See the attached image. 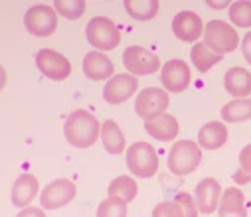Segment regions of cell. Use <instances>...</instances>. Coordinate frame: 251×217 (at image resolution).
Instances as JSON below:
<instances>
[{"mask_svg":"<svg viewBox=\"0 0 251 217\" xmlns=\"http://www.w3.org/2000/svg\"><path fill=\"white\" fill-rule=\"evenodd\" d=\"M64 134L72 146L89 148L97 142V138H101V124L97 122V119L89 111L77 109L68 117L66 126H64Z\"/></svg>","mask_w":251,"mask_h":217,"instance_id":"obj_1","label":"cell"},{"mask_svg":"<svg viewBox=\"0 0 251 217\" xmlns=\"http://www.w3.org/2000/svg\"><path fill=\"white\" fill-rule=\"evenodd\" d=\"M202 162L200 144L192 140H178L170 148L168 154V170L174 176H188L192 174Z\"/></svg>","mask_w":251,"mask_h":217,"instance_id":"obj_2","label":"cell"},{"mask_svg":"<svg viewBox=\"0 0 251 217\" xmlns=\"http://www.w3.org/2000/svg\"><path fill=\"white\" fill-rule=\"evenodd\" d=\"M204 44L214 53L224 55V53H231L239 46V36H237V30L233 26H229L227 22L212 20L206 24Z\"/></svg>","mask_w":251,"mask_h":217,"instance_id":"obj_3","label":"cell"},{"mask_svg":"<svg viewBox=\"0 0 251 217\" xmlns=\"http://www.w3.org/2000/svg\"><path fill=\"white\" fill-rule=\"evenodd\" d=\"M127 166L137 178H152L158 172V154L152 144L135 142L127 150Z\"/></svg>","mask_w":251,"mask_h":217,"instance_id":"obj_4","label":"cell"},{"mask_svg":"<svg viewBox=\"0 0 251 217\" xmlns=\"http://www.w3.org/2000/svg\"><path fill=\"white\" fill-rule=\"evenodd\" d=\"M85 36L89 40V44L93 48H97L99 51H109L115 49L121 44V32L115 26V22L111 18L105 16H95L89 20V24L85 26Z\"/></svg>","mask_w":251,"mask_h":217,"instance_id":"obj_5","label":"cell"},{"mask_svg":"<svg viewBox=\"0 0 251 217\" xmlns=\"http://www.w3.org/2000/svg\"><path fill=\"white\" fill-rule=\"evenodd\" d=\"M24 26L32 36L48 38L57 28V12L51 6L36 4L24 14Z\"/></svg>","mask_w":251,"mask_h":217,"instance_id":"obj_6","label":"cell"},{"mask_svg":"<svg viewBox=\"0 0 251 217\" xmlns=\"http://www.w3.org/2000/svg\"><path fill=\"white\" fill-rule=\"evenodd\" d=\"M123 63L131 75H152L160 69L158 55H154L152 51L139 48V46H131L125 49Z\"/></svg>","mask_w":251,"mask_h":217,"instance_id":"obj_7","label":"cell"},{"mask_svg":"<svg viewBox=\"0 0 251 217\" xmlns=\"http://www.w3.org/2000/svg\"><path fill=\"white\" fill-rule=\"evenodd\" d=\"M36 65L51 81H66L72 75V63L66 55L53 49H40L36 53Z\"/></svg>","mask_w":251,"mask_h":217,"instance_id":"obj_8","label":"cell"},{"mask_svg":"<svg viewBox=\"0 0 251 217\" xmlns=\"http://www.w3.org/2000/svg\"><path fill=\"white\" fill-rule=\"evenodd\" d=\"M77 193V188L72 180H53L50 182L42 195H40V203L44 209H59L68 205Z\"/></svg>","mask_w":251,"mask_h":217,"instance_id":"obj_9","label":"cell"},{"mask_svg":"<svg viewBox=\"0 0 251 217\" xmlns=\"http://www.w3.org/2000/svg\"><path fill=\"white\" fill-rule=\"evenodd\" d=\"M168 93L158 89V87H147L139 93L137 101H135V111L141 119L149 121L160 113H164L168 109Z\"/></svg>","mask_w":251,"mask_h":217,"instance_id":"obj_10","label":"cell"},{"mask_svg":"<svg viewBox=\"0 0 251 217\" xmlns=\"http://www.w3.org/2000/svg\"><path fill=\"white\" fill-rule=\"evenodd\" d=\"M160 81L166 91L170 93H182L190 85V67L182 59H170L162 65L160 71Z\"/></svg>","mask_w":251,"mask_h":217,"instance_id":"obj_11","label":"cell"},{"mask_svg":"<svg viewBox=\"0 0 251 217\" xmlns=\"http://www.w3.org/2000/svg\"><path fill=\"white\" fill-rule=\"evenodd\" d=\"M172 32L178 40L182 42H188V44H192L196 42L204 32H206V26L202 22V18L192 12V10H182L174 16L172 20Z\"/></svg>","mask_w":251,"mask_h":217,"instance_id":"obj_12","label":"cell"},{"mask_svg":"<svg viewBox=\"0 0 251 217\" xmlns=\"http://www.w3.org/2000/svg\"><path fill=\"white\" fill-rule=\"evenodd\" d=\"M139 89V81L135 75H115L107 81L103 89V99L109 105H121L129 101Z\"/></svg>","mask_w":251,"mask_h":217,"instance_id":"obj_13","label":"cell"},{"mask_svg":"<svg viewBox=\"0 0 251 217\" xmlns=\"http://www.w3.org/2000/svg\"><path fill=\"white\" fill-rule=\"evenodd\" d=\"M222 201V186L214 178H206L196 186V205L202 213H214Z\"/></svg>","mask_w":251,"mask_h":217,"instance_id":"obj_14","label":"cell"},{"mask_svg":"<svg viewBox=\"0 0 251 217\" xmlns=\"http://www.w3.org/2000/svg\"><path fill=\"white\" fill-rule=\"evenodd\" d=\"M226 91L235 99H247L251 93V73L243 67H231L224 77Z\"/></svg>","mask_w":251,"mask_h":217,"instance_id":"obj_15","label":"cell"},{"mask_svg":"<svg viewBox=\"0 0 251 217\" xmlns=\"http://www.w3.org/2000/svg\"><path fill=\"white\" fill-rule=\"evenodd\" d=\"M113 61L101 51H89L83 59V73L93 81H105L113 75Z\"/></svg>","mask_w":251,"mask_h":217,"instance_id":"obj_16","label":"cell"},{"mask_svg":"<svg viewBox=\"0 0 251 217\" xmlns=\"http://www.w3.org/2000/svg\"><path fill=\"white\" fill-rule=\"evenodd\" d=\"M145 128L152 138L162 140V142L174 140L178 136V121L168 113H160V115L145 121Z\"/></svg>","mask_w":251,"mask_h":217,"instance_id":"obj_17","label":"cell"},{"mask_svg":"<svg viewBox=\"0 0 251 217\" xmlns=\"http://www.w3.org/2000/svg\"><path fill=\"white\" fill-rule=\"evenodd\" d=\"M38 188H40V184H38V180H36V176H32V174H22L16 182H14V186H12V192H10V199H12V203L16 205V207H28L32 201H34V197L38 195Z\"/></svg>","mask_w":251,"mask_h":217,"instance_id":"obj_18","label":"cell"},{"mask_svg":"<svg viewBox=\"0 0 251 217\" xmlns=\"http://www.w3.org/2000/svg\"><path fill=\"white\" fill-rule=\"evenodd\" d=\"M226 140H227V128L224 122L218 121L206 122L198 132V144L204 150H218L226 144Z\"/></svg>","mask_w":251,"mask_h":217,"instance_id":"obj_19","label":"cell"},{"mask_svg":"<svg viewBox=\"0 0 251 217\" xmlns=\"http://www.w3.org/2000/svg\"><path fill=\"white\" fill-rule=\"evenodd\" d=\"M218 215L220 217H247V209H245V195L239 188L231 186L224 192L220 207H218Z\"/></svg>","mask_w":251,"mask_h":217,"instance_id":"obj_20","label":"cell"},{"mask_svg":"<svg viewBox=\"0 0 251 217\" xmlns=\"http://www.w3.org/2000/svg\"><path fill=\"white\" fill-rule=\"evenodd\" d=\"M101 142H103V148L109 154H123L125 150V136L119 128V124L109 119L101 124Z\"/></svg>","mask_w":251,"mask_h":217,"instance_id":"obj_21","label":"cell"},{"mask_svg":"<svg viewBox=\"0 0 251 217\" xmlns=\"http://www.w3.org/2000/svg\"><path fill=\"white\" fill-rule=\"evenodd\" d=\"M137 192H139V186L131 176H119L109 184V197L121 199L125 203L133 201L137 197Z\"/></svg>","mask_w":251,"mask_h":217,"instance_id":"obj_22","label":"cell"},{"mask_svg":"<svg viewBox=\"0 0 251 217\" xmlns=\"http://www.w3.org/2000/svg\"><path fill=\"white\" fill-rule=\"evenodd\" d=\"M125 10L129 12L131 18L147 22V20L156 18L158 2L156 0H127V2H125Z\"/></svg>","mask_w":251,"mask_h":217,"instance_id":"obj_23","label":"cell"},{"mask_svg":"<svg viewBox=\"0 0 251 217\" xmlns=\"http://www.w3.org/2000/svg\"><path fill=\"white\" fill-rule=\"evenodd\" d=\"M222 119L226 122H243L251 119V99H235L224 105Z\"/></svg>","mask_w":251,"mask_h":217,"instance_id":"obj_24","label":"cell"},{"mask_svg":"<svg viewBox=\"0 0 251 217\" xmlns=\"http://www.w3.org/2000/svg\"><path fill=\"white\" fill-rule=\"evenodd\" d=\"M190 57H192V63L196 65V69L200 71V73H206L208 69H212L216 63H220L224 59L222 55H218L212 49H208L206 44H194Z\"/></svg>","mask_w":251,"mask_h":217,"instance_id":"obj_25","label":"cell"},{"mask_svg":"<svg viewBox=\"0 0 251 217\" xmlns=\"http://www.w3.org/2000/svg\"><path fill=\"white\" fill-rule=\"evenodd\" d=\"M53 8H55V12H59L68 20H77L85 14V2L83 0H55Z\"/></svg>","mask_w":251,"mask_h":217,"instance_id":"obj_26","label":"cell"},{"mask_svg":"<svg viewBox=\"0 0 251 217\" xmlns=\"http://www.w3.org/2000/svg\"><path fill=\"white\" fill-rule=\"evenodd\" d=\"M229 20L237 28H251V2H233L229 6Z\"/></svg>","mask_w":251,"mask_h":217,"instance_id":"obj_27","label":"cell"},{"mask_svg":"<svg viewBox=\"0 0 251 217\" xmlns=\"http://www.w3.org/2000/svg\"><path fill=\"white\" fill-rule=\"evenodd\" d=\"M97 217H127V203L115 197H107L99 203Z\"/></svg>","mask_w":251,"mask_h":217,"instance_id":"obj_28","label":"cell"},{"mask_svg":"<svg viewBox=\"0 0 251 217\" xmlns=\"http://www.w3.org/2000/svg\"><path fill=\"white\" fill-rule=\"evenodd\" d=\"M233 182L237 186L251 182V144H247L239 154V170L233 174Z\"/></svg>","mask_w":251,"mask_h":217,"instance_id":"obj_29","label":"cell"},{"mask_svg":"<svg viewBox=\"0 0 251 217\" xmlns=\"http://www.w3.org/2000/svg\"><path fill=\"white\" fill-rule=\"evenodd\" d=\"M152 217H184V211L178 201H160L154 205Z\"/></svg>","mask_w":251,"mask_h":217,"instance_id":"obj_30","label":"cell"},{"mask_svg":"<svg viewBox=\"0 0 251 217\" xmlns=\"http://www.w3.org/2000/svg\"><path fill=\"white\" fill-rule=\"evenodd\" d=\"M174 201L180 203V207H182V211H184V217H198V211H200V209H198V205H196V199H192L190 193L180 192Z\"/></svg>","mask_w":251,"mask_h":217,"instance_id":"obj_31","label":"cell"},{"mask_svg":"<svg viewBox=\"0 0 251 217\" xmlns=\"http://www.w3.org/2000/svg\"><path fill=\"white\" fill-rule=\"evenodd\" d=\"M241 49H243V57L245 61L251 65V32H247L241 40Z\"/></svg>","mask_w":251,"mask_h":217,"instance_id":"obj_32","label":"cell"},{"mask_svg":"<svg viewBox=\"0 0 251 217\" xmlns=\"http://www.w3.org/2000/svg\"><path fill=\"white\" fill-rule=\"evenodd\" d=\"M16 217H46V213L40 207H24Z\"/></svg>","mask_w":251,"mask_h":217,"instance_id":"obj_33","label":"cell"},{"mask_svg":"<svg viewBox=\"0 0 251 217\" xmlns=\"http://www.w3.org/2000/svg\"><path fill=\"white\" fill-rule=\"evenodd\" d=\"M210 8H226V6H231L229 2H208Z\"/></svg>","mask_w":251,"mask_h":217,"instance_id":"obj_34","label":"cell"}]
</instances>
